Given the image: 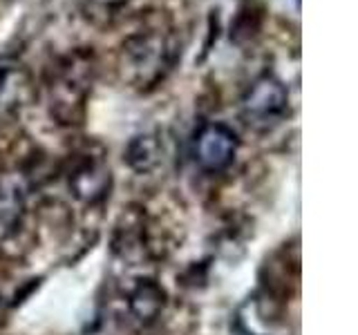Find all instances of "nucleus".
<instances>
[{
    "instance_id": "obj_2",
    "label": "nucleus",
    "mask_w": 358,
    "mask_h": 335,
    "mask_svg": "<svg viewBox=\"0 0 358 335\" xmlns=\"http://www.w3.org/2000/svg\"><path fill=\"white\" fill-rule=\"evenodd\" d=\"M289 112V89L273 74H262L242 96V119L255 130H271Z\"/></svg>"
},
{
    "instance_id": "obj_1",
    "label": "nucleus",
    "mask_w": 358,
    "mask_h": 335,
    "mask_svg": "<svg viewBox=\"0 0 358 335\" xmlns=\"http://www.w3.org/2000/svg\"><path fill=\"white\" fill-rule=\"evenodd\" d=\"M182 59L177 29L164 18L143 22L121 43L123 76L137 87H155Z\"/></svg>"
},
{
    "instance_id": "obj_6",
    "label": "nucleus",
    "mask_w": 358,
    "mask_h": 335,
    "mask_svg": "<svg viewBox=\"0 0 358 335\" xmlns=\"http://www.w3.org/2000/svg\"><path fill=\"white\" fill-rule=\"evenodd\" d=\"M162 308V293L155 284L139 286L132 295V311L139 320H150Z\"/></svg>"
},
{
    "instance_id": "obj_3",
    "label": "nucleus",
    "mask_w": 358,
    "mask_h": 335,
    "mask_svg": "<svg viewBox=\"0 0 358 335\" xmlns=\"http://www.w3.org/2000/svg\"><path fill=\"white\" fill-rule=\"evenodd\" d=\"M238 134L227 123L213 121L201 126L193 141L195 163L206 172H222L233 163L238 154Z\"/></svg>"
},
{
    "instance_id": "obj_5",
    "label": "nucleus",
    "mask_w": 358,
    "mask_h": 335,
    "mask_svg": "<svg viewBox=\"0 0 358 335\" xmlns=\"http://www.w3.org/2000/svg\"><path fill=\"white\" fill-rule=\"evenodd\" d=\"M162 152H164V148L155 134H139V137H134L128 143L126 159L137 172H148L159 163Z\"/></svg>"
},
{
    "instance_id": "obj_4",
    "label": "nucleus",
    "mask_w": 358,
    "mask_h": 335,
    "mask_svg": "<svg viewBox=\"0 0 358 335\" xmlns=\"http://www.w3.org/2000/svg\"><path fill=\"white\" fill-rule=\"evenodd\" d=\"M108 181H110V172L103 165V161L90 156V159H85L81 165H78V170L74 172L70 184H72L74 193L78 197L92 201V199H99L106 193Z\"/></svg>"
},
{
    "instance_id": "obj_7",
    "label": "nucleus",
    "mask_w": 358,
    "mask_h": 335,
    "mask_svg": "<svg viewBox=\"0 0 358 335\" xmlns=\"http://www.w3.org/2000/svg\"><path fill=\"white\" fill-rule=\"evenodd\" d=\"M130 0H83L85 11L94 20H110L115 18L121 9L128 7Z\"/></svg>"
}]
</instances>
